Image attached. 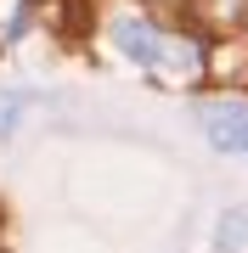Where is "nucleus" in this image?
<instances>
[{"mask_svg": "<svg viewBox=\"0 0 248 253\" xmlns=\"http://www.w3.org/2000/svg\"><path fill=\"white\" fill-rule=\"evenodd\" d=\"M113 45H119L136 68H152V73H169V79H186V73H198V45H186V40H169L164 28H152L147 17H119L113 23Z\"/></svg>", "mask_w": 248, "mask_h": 253, "instance_id": "f257e3e1", "label": "nucleus"}, {"mask_svg": "<svg viewBox=\"0 0 248 253\" xmlns=\"http://www.w3.org/2000/svg\"><path fill=\"white\" fill-rule=\"evenodd\" d=\"M203 135H209V146H220V152L248 158V107H243V101L209 107V113H203Z\"/></svg>", "mask_w": 248, "mask_h": 253, "instance_id": "f03ea898", "label": "nucleus"}, {"mask_svg": "<svg viewBox=\"0 0 248 253\" xmlns=\"http://www.w3.org/2000/svg\"><path fill=\"white\" fill-rule=\"evenodd\" d=\"M248 248V208H226L214 225V253H243Z\"/></svg>", "mask_w": 248, "mask_h": 253, "instance_id": "7ed1b4c3", "label": "nucleus"}, {"mask_svg": "<svg viewBox=\"0 0 248 253\" xmlns=\"http://www.w3.org/2000/svg\"><path fill=\"white\" fill-rule=\"evenodd\" d=\"M23 101H28L23 90H11V96L0 90V135H11V129L23 124Z\"/></svg>", "mask_w": 248, "mask_h": 253, "instance_id": "20e7f679", "label": "nucleus"}]
</instances>
